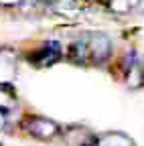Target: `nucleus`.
<instances>
[{"instance_id": "nucleus-3", "label": "nucleus", "mask_w": 144, "mask_h": 146, "mask_svg": "<svg viewBox=\"0 0 144 146\" xmlns=\"http://www.w3.org/2000/svg\"><path fill=\"white\" fill-rule=\"evenodd\" d=\"M65 57V49L59 41H45L41 47H37L29 55V63L35 67H51L59 59Z\"/></svg>"}, {"instance_id": "nucleus-8", "label": "nucleus", "mask_w": 144, "mask_h": 146, "mask_svg": "<svg viewBox=\"0 0 144 146\" xmlns=\"http://www.w3.org/2000/svg\"><path fill=\"white\" fill-rule=\"evenodd\" d=\"M16 104H19V98H16L14 89L10 83H2L0 85V110L2 112H12V110L16 108Z\"/></svg>"}, {"instance_id": "nucleus-7", "label": "nucleus", "mask_w": 144, "mask_h": 146, "mask_svg": "<svg viewBox=\"0 0 144 146\" xmlns=\"http://www.w3.org/2000/svg\"><path fill=\"white\" fill-rule=\"evenodd\" d=\"M140 2H142V0H104V6L110 10L112 14L124 16V14L134 12L140 6Z\"/></svg>"}, {"instance_id": "nucleus-11", "label": "nucleus", "mask_w": 144, "mask_h": 146, "mask_svg": "<svg viewBox=\"0 0 144 146\" xmlns=\"http://www.w3.org/2000/svg\"><path fill=\"white\" fill-rule=\"evenodd\" d=\"M142 67H144V61H142Z\"/></svg>"}, {"instance_id": "nucleus-4", "label": "nucleus", "mask_w": 144, "mask_h": 146, "mask_svg": "<svg viewBox=\"0 0 144 146\" xmlns=\"http://www.w3.org/2000/svg\"><path fill=\"white\" fill-rule=\"evenodd\" d=\"M61 136H63V140H65L67 146H83L89 138L94 136V132L89 130V128H85V126L75 124V126L61 128Z\"/></svg>"}, {"instance_id": "nucleus-9", "label": "nucleus", "mask_w": 144, "mask_h": 146, "mask_svg": "<svg viewBox=\"0 0 144 146\" xmlns=\"http://www.w3.org/2000/svg\"><path fill=\"white\" fill-rule=\"evenodd\" d=\"M27 0H0V6H4V8H14V6H21L25 4Z\"/></svg>"}, {"instance_id": "nucleus-10", "label": "nucleus", "mask_w": 144, "mask_h": 146, "mask_svg": "<svg viewBox=\"0 0 144 146\" xmlns=\"http://www.w3.org/2000/svg\"><path fill=\"white\" fill-rule=\"evenodd\" d=\"M6 126H8V114L0 110V132H4V130H6Z\"/></svg>"}, {"instance_id": "nucleus-2", "label": "nucleus", "mask_w": 144, "mask_h": 146, "mask_svg": "<svg viewBox=\"0 0 144 146\" xmlns=\"http://www.w3.org/2000/svg\"><path fill=\"white\" fill-rule=\"evenodd\" d=\"M23 132H27L29 136L37 138V140H55L57 136H61V124H57L55 120H51L47 116H39V114H29L23 118L21 122Z\"/></svg>"}, {"instance_id": "nucleus-1", "label": "nucleus", "mask_w": 144, "mask_h": 146, "mask_svg": "<svg viewBox=\"0 0 144 146\" xmlns=\"http://www.w3.org/2000/svg\"><path fill=\"white\" fill-rule=\"evenodd\" d=\"M83 43H85V51H87V65H96L102 67L112 59L114 53V43L112 39L102 31H89L83 33Z\"/></svg>"}, {"instance_id": "nucleus-5", "label": "nucleus", "mask_w": 144, "mask_h": 146, "mask_svg": "<svg viewBox=\"0 0 144 146\" xmlns=\"http://www.w3.org/2000/svg\"><path fill=\"white\" fill-rule=\"evenodd\" d=\"M16 75V59L12 51L8 49H0V85L10 83Z\"/></svg>"}, {"instance_id": "nucleus-6", "label": "nucleus", "mask_w": 144, "mask_h": 146, "mask_svg": "<svg viewBox=\"0 0 144 146\" xmlns=\"http://www.w3.org/2000/svg\"><path fill=\"white\" fill-rule=\"evenodd\" d=\"M98 146H136V142L126 132L112 130V132L98 134Z\"/></svg>"}]
</instances>
